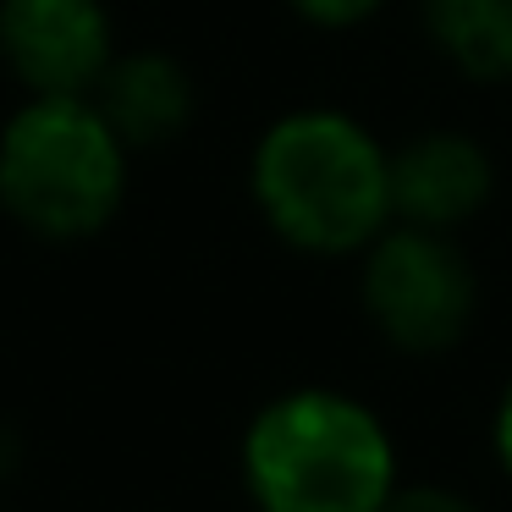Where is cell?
<instances>
[{
    "label": "cell",
    "instance_id": "cell-1",
    "mask_svg": "<svg viewBox=\"0 0 512 512\" xmlns=\"http://www.w3.org/2000/svg\"><path fill=\"white\" fill-rule=\"evenodd\" d=\"M248 199L281 248L358 259L391 215V144L342 105H292L248 149Z\"/></svg>",
    "mask_w": 512,
    "mask_h": 512
},
{
    "label": "cell",
    "instance_id": "cell-2",
    "mask_svg": "<svg viewBox=\"0 0 512 512\" xmlns=\"http://www.w3.org/2000/svg\"><path fill=\"white\" fill-rule=\"evenodd\" d=\"M237 479L254 512H386L402 490V452L380 408L309 380L248 413Z\"/></svg>",
    "mask_w": 512,
    "mask_h": 512
},
{
    "label": "cell",
    "instance_id": "cell-3",
    "mask_svg": "<svg viewBox=\"0 0 512 512\" xmlns=\"http://www.w3.org/2000/svg\"><path fill=\"white\" fill-rule=\"evenodd\" d=\"M133 188V149L94 94H23L0 122V215L39 243L111 232Z\"/></svg>",
    "mask_w": 512,
    "mask_h": 512
},
{
    "label": "cell",
    "instance_id": "cell-4",
    "mask_svg": "<svg viewBox=\"0 0 512 512\" xmlns=\"http://www.w3.org/2000/svg\"><path fill=\"white\" fill-rule=\"evenodd\" d=\"M358 309L402 358H446L479 314V276L452 232L391 221L358 254Z\"/></svg>",
    "mask_w": 512,
    "mask_h": 512
},
{
    "label": "cell",
    "instance_id": "cell-5",
    "mask_svg": "<svg viewBox=\"0 0 512 512\" xmlns=\"http://www.w3.org/2000/svg\"><path fill=\"white\" fill-rule=\"evenodd\" d=\"M116 50L105 0H0V67L23 94H94Z\"/></svg>",
    "mask_w": 512,
    "mask_h": 512
},
{
    "label": "cell",
    "instance_id": "cell-6",
    "mask_svg": "<svg viewBox=\"0 0 512 512\" xmlns=\"http://www.w3.org/2000/svg\"><path fill=\"white\" fill-rule=\"evenodd\" d=\"M496 199V160L463 127H424L391 149V215L424 232H463Z\"/></svg>",
    "mask_w": 512,
    "mask_h": 512
},
{
    "label": "cell",
    "instance_id": "cell-7",
    "mask_svg": "<svg viewBox=\"0 0 512 512\" xmlns=\"http://www.w3.org/2000/svg\"><path fill=\"white\" fill-rule=\"evenodd\" d=\"M94 105L105 111V122L122 133V144L133 155L177 144L199 116V78L182 56L160 45L116 50L111 72L94 89Z\"/></svg>",
    "mask_w": 512,
    "mask_h": 512
},
{
    "label": "cell",
    "instance_id": "cell-8",
    "mask_svg": "<svg viewBox=\"0 0 512 512\" xmlns=\"http://www.w3.org/2000/svg\"><path fill=\"white\" fill-rule=\"evenodd\" d=\"M419 23L463 83H512V0H419Z\"/></svg>",
    "mask_w": 512,
    "mask_h": 512
},
{
    "label": "cell",
    "instance_id": "cell-9",
    "mask_svg": "<svg viewBox=\"0 0 512 512\" xmlns=\"http://www.w3.org/2000/svg\"><path fill=\"white\" fill-rule=\"evenodd\" d=\"M287 12L320 34H353L386 12V0H287Z\"/></svg>",
    "mask_w": 512,
    "mask_h": 512
},
{
    "label": "cell",
    "instance_id": "cell-10",
    "mask_svg": "<svg viewBox=\"0 0 512 512\" xmlns=\"http://www.w3.org/2000/svg\"><path fill=\"white\" fill-rule=\"evenodd\" d=\"M386 512H485V507L452 485H435V479H402V490L386 501Z\"/></svg>",
    "mask_w": 512,
    "mask_h": 512
},
{
    "label": "cell",
    "instance_id": "cell-11",
    "mask_svg": "<svg viewBox=\"0 0 512 512\" xmlns=\"http://www.w3.org/2000/svg\"><path fill=\"white\" fill-rule=\"evenodd\" d=\"M490 457H496L501 479L512 485V380L496 391V408H490Z\"/></svg>",
    "mask_w": 512,
    "mask_h": 512
}]
</instances>
